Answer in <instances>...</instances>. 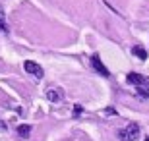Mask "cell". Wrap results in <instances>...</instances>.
<instances>
[{
	"label": "cell",
	"mask_w": 149,
	"mask_h": 141,
	"mask_svg": "<svg viewBox=\"0 0 149 141\" xmlns=\"http://www.w3.org/2000/svg\"><path fill=\"white\" fill-rule=\"evenodd\" d=\"M91 66H93V70H95V72H99V74H101L103 77H109V76H111V72H109V70L105 68V64L101 62V58H99L97 54L91 56Z\"/></svg>",
	"instance_id": "obj_3"
},
{
	"label": "cell",
	"mask_w": 149,
	"mask_h": 141,
	"mask_svg": "<svg viewBox=\"0 0 149 141\" xmlns=\"http://www.w3.org/2000/svg\"><path fill=\"white\" fill-rule=\"evenodd\" d=\"M118 137L122 141H136L139 137V126L136 122H130L128 126H124L120 131H118Z\"/></svg>",
	"instance_id": "obj_1"
},
{
	"label": "cell",
	"mask_w": 149,
	"mask_h": 141,
	"mask_svg": "<svg viewBox=\"0 0 149 141\" xmlns=\"http://www.w3.org/2000/svg\"><path fill=\"white\" fill-rule=\"evenodd\" d=\"M132 52H134V56H138L139 60H145V58H147V52H145V49H143V47H139V44H136V47H134Z\"/></svg>",
	"instance_id": "obj_7"
},
{
	"label": "cell",
	"mask_w": 149,
	"mask_h": 141,
	"mask_svg": "<svg viewBox=\"0 0 149 141\" xmlns=\"http://www.w3.org/2000/svg\"><path fill=\"white\" fill-rule=\"evenodd\" d=\"M47 99H49L50 103H60L62 99H64V93L58 87H50L49 91H47Z\"/></svg>",
	"instance_id": "obj_4"
},
{
	"label": "cell",
	"mask_w": 149,
	"mask_h": 141,
	"mask_svg": "<svg viewBox=\"0 0 149 141\" xmlns=\"http://www.w3.org/2000/svg\"><path fill=\"white\" fill-rule=\"evenodd\" d=\"M81 112H83L81 104H74V116H76V118H79V116H81Z\"/></svg>",
	"instance_id": "obj_10"
},
{
	"label": "cell",
	"mask_w": 149,
	"mask_h": 141,
	"mask_svg": "<svg viewBox=\"0 0 149 141\" xmlns=\"http://www.w3.org/2000/svg\"><path fill=\"white\" fill-rule=\"evenodd\" d=\"M23 68H25V72H27V74L35 76L37 79H41V77H43V68H41L37 62H33V60H25V62H23Z\"/></svg>",
	"instance_id": "obj_2"
},
{
	"label": "cell",
	"mask_w": 149,
	"mask_h": 141,
	"mask_svg": "<svg viewBox=\"0 0 149 141\" xmlns=\"http://www.w3.org/2000/svg\"><path fill=\"white\" fill-rule=\"evenodd\" d=\"M103 114H105V116H116V110L114 108H107Z\"/></svg>",
	"instance_id": "obj_11"
},
{
	"label": "cell",
	"mask_w": 149,
	"mask_h": 141,
	"mask_svg": "<svg viewBox=\"0 0 149 141\" xmlns=\"http://www.w3.org/2000/svg\"><path fill=\"white\" fill-rule=\"evenodd\" d=\"M128 83H132V85L139 87V85H145V83H149L147 77H143L141 74H136V72H132V74H128Z\"/></svg>",
	"instance_id": "obj_5"
},
{
	"label": "cell",
	"mask_w": 149,
	"mask_h": 141,
	"mask_svg": "<svg viewBox=\"0 0 149 141\" xmlns=\"http://www.w3.org/2000/svg\"><path fill=\"white\" fill-rule=\"evenodd\" d=\"M138 95H139V97H143V99H149V83L138 87Z\"/></svg>",
	"instance_id": "obj_8"
},
{
	"label": "cell",
	"mask_w": 149,
	"mask_h": 141,
	"mask_svg": "<svg viewBox=\"0 0 149 141\" xmlns=\"http://www.w3.org/2000/svg\"><path fill=\"white\" fill-rule=\"evenodd\" d=\"M0 130H6V122H0Z\"/></svg>",
	"instance_id": "obj_12"
},
{
	"label": "cell",
	"mask_w": 149,
	"mask_h": 141,
	"mask_svg": "<svg viewBox=\"0 0 149 141\" xmlns=\"http://www.w3.org/2000/svg\"><path fill=\"white\" fill-rule=\"evenodd\" d=\"M0 31L8 33V23H6V17H4V12H2V8H0Z\"/></svg>",
	"instance_id": "obj_9"
},
{
	"label": "cell",
	"mask_w": 149,
	"mask_h": 141,
	"mask_svg": "<svg viewBox=\"0 0 149 141\" xmlns=\"http://www.w3.org/2000/svg\"><path fill=\"white\" fill-rule=\"evenodd\" d=\"M17 135H22V137H29V135H31V126H29V124H22V126H17Z\"/></svg>",
	"instance_id": "obj_6"
}]
</instances>
